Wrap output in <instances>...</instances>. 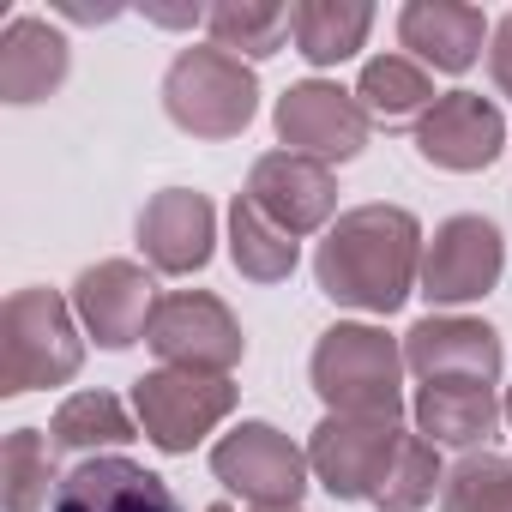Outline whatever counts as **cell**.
Returning a JSON list of instances; mask_svg holds the SVG:
<instances>
[{
  "instance_id": "cell-1",
  "label": "cell",
  "mask_w": 512,
  "mask_h": 512,
  "mask_svg": "<svg viewBox=\"0 0 512 512\" xmlns=\"http://www.w3.org/2000/svg\"><path fill=\"white\" fill-rule=\"evenodd\" d=\"M314 278L338 308L356 314H392L410 284L422 278V229L404 205H356L344 211L320 253H314Z\"/></svg>"
},
{
  "instance_id": "cell-2",
  "label": "cell",
  "mask_w": 512,
  "mask_h": 512,
  "mask_svg": "<svg viewBox=\"0 0 512 512\" xmlns=\"http://www.w3.org/2000/svg\"><path fill=\"white\" fill-rule=\"evenodd\" d=\"M398 374H404V350L380 326H332L314 344V392L332 404V416L398 422L404 410Z\"/></svg>"
},
{
  "instance_id": "cell-3",
  "label": "cell",
  "mask_w": 512,
  "mask_h": 512,
  "mask_svg": "<svg viewBox=\"0 0 512 512\" xmlns=\"http://www.w3.org/2000/svg\"><path fill=\"white\" fill-rule=\"evenodd\" d=\"M163 109L193 139H235L260 109V79H253V67H241V55L217 43L181 49L163 73Z\"/></svg>"
},
{
  "instance_id": "cell-4",
  "label": "cell",
  "mask_w": 512,
  "mask_h": 512,
  "mask_svg": "<svg viewBox=\"0 0 512 512\" xmlns=\"http://www.w3.org/2000/svg\"><path fill=\"white\" fill-rule=\"evenodd\" d=\"M0 392H31L61 386L79 374V332L55 290H19L0 314Z\"/></svg>"
},
{
  "instance_id": "cell-5",
  "label": "cell",
  "mask_w": 512,
  "mask_h": 512,
  "mask_svg": "<svg viewBox=\"0 0 512 512\" xmlns=\"http://www.w3.org/2000/svg\"><path fill=\"white\" fill-rule=\"evenodd\" d=\"M133 410L139 428L151 434V446L163 452H193L229 410H235V386L229 374H199V368H157L133 386Z\"/></svg>"
},
{
  "instance_id": "cell-6",
  "label": "cell",
  "mask_w": 512,
  "mask_h": 512,
  "mask_svg": "<svg viewBox=\"0 0 512 512\" xmlns=\"http://www.w3.org/2000/svg\"><path fill=\"white\" fill-rule=\"evenodd\" d=\"M211 470L253 512H284L308 488V452H296L290 434H278L272 422H241L235 434H223L211 446Z\"/></svg>"
},
{
  "instance_id": "cell-7",
  "label": "cell",
  "mask_w": 512,
  "mask_h": 512,
  "mask_svg": "<svg viewBox=\"0 0 512 512\" xmlns=\"http://www.w3.org/2000/svg\"><path fill=\"white\" fill-rule=\"evenodd\" d=\"M404 428L374 422V416H326L308 440V470L338 494V500H380L392 464H398Z\"/></svg>"
},
{
  "instance_id": "cell-8",
  "label": "cell",
  "mask_w": 512,
  "mask_h": 512,
  "mask_svg": "<svg viewBox=\"0 0 512 512\" xmlns=\"http://www.w3.org/2000/svg\"><path fill=\"white\" fill-rule=\"evenodd\" d=\"M145 344L169 362V368H199V374H229L241 362V326L229 320V308L205 290H175L157 302Z\"/></svg>"
},
{
  "instance_id": "cell-9",
  "label": "cell",
  "mask_w": 512,
  "mask_h": 512,
  "mask_svg": "<svg viewBox=\"0 0 512 512\" xmlns=\"http://www.w3.org/2000/svg\"><path fill=\"white\" fill-rule=\"evenodd\" d=\"M368 115L356 103V91H338L326 79H308V85H290L284 103H278V139L284 151L296 157H314V163H344L368 145Z\"/></svg>"
},
{
  "instance_id": "cell-10",
  "label": "cell",
  "mask_w": 512,
  "mask_h": 512,
  "mask_svg": "<svg viewBox=\"0 0 512 512\" xmlns=\"http://www.w3.org/2000/svg\"><path fill=\"white\" fill-rule=\"evenodd\" d=\"M500 235L488 217H446L422 253V296L428 302H476L500 284Z\"/></svg>"
},
{
  "instance_id": "cell-11",
  "label": "cell",
  "mask_w": 512,
  "mask_h": 512,
  "mask_svg": "<svg viewBox=\"0 0 512 512\" xmlns=\"http://www.w3.org/2000/svg\"><path fill=\"white\" fill-rule=\"evenodd\" d=\"M404 368L422 386H494L500 338L482 320H422L404 332Z\"/></svg>"
},
{
  "instance_id": "cell-12",
  "label": "cell",
  "mask_w": 512,
  "mask_h": 512,
  "mask_svg": "<svg viewBox=\"0 0 512 512\" xmlns=\"http://www.w3.org/2000/svg\"><path fill=\"white\" fill-rule=\"evenodd\" d=\"M506 145V121L488 97L476 91H446L422 121H416V151L434 163V169H488Z\"/></svg>"
},
{
  "instance_id": "cell-13",
  "label": "cell",
  "mask_w": 512,
  "mask_h": 512,
  "mask_svg": "<svg viewBox=\"0 0 512 512\" xmlns=\"http://www.w3.org/2000/svg\"><path fill=\"white\" fill-rule=\"evenodd\" d=\"M247 199L260 205L278 229L308 235V229H320V223L332 217V205H338V181H332V169L314 163V157L266 151L260 163H253V175H247Z\"/></svg>"
},
{
  "instance_id": "cell-14",
  "label": "cell",
  "mask_w": 512,
  "mask_h": 512,
  "mask_svg": "<svg viewBox=\"0 0 512 512\" xmlns=\"http://www.w3.org/2000/svg\"><path fill=\"white\" fill-rule=\"evenodd\" d=\"M73 308L79 320L91 326V338L103 350H127L133 338L151 332V314H157V296H151V278L127 260H103L91 266L79 284H73Z\"/></svg>"
},
{
  "instance_id": "cell-15",
  "label": "cell",
  "mask_w": 512,
  "mask_h": 512,
  "mask_svg": "<svg viewBox=\"0 0 512 512\" xmlns=\"http://www.w3.org/2000/svg\"><path fill=\"white\" fill-rule=\"evenodd\" d=\"M55 512H181L169 482L133 458H85L55 482Z\"/></svg>"
},
{
  "instance_id": "cell-16",
  "label": "cell",
  "mask_w": 512,
  "mask_h": 512,
  "mask_svg": "<svg viewBox=\"0 0 512 512\" xmlns=\"http://www.w3.org/2000/svg\"><path fill=\"white\" fill-rule=\"evenodd\" d=\"M211 229H217L211 199H205V193H187V187H169V193H157V199L145 205V217H139V247H145V260H151L157 272L181 278V272H199V266L211 260V241H217Z\"/></svg>"
},
{
  "instance_id": "cell-17",
  "label": "cell",
  "mask_w": 512,
  "mask_h": 512,
  "mask_svg": "<svg viewBox=\"0 0 512 512\" xmlns=\"http://www.w3.org/2000/svg\"><path fill=\"white\" fill-rule=\"evenodd\" d=\"M482 37H488V19L476 7H458V0H410L398 13V43L416 55V67H434V73L476 67Z\"/></svg>"
},
{
  "instance_id": "cell-18",
  "label": "cell",
  "mask_w": 512,
  "mask_h": 512,
  "mask_svg": "<svg viewBox=\"0 0 512 512\" xmlns=\"http://www.w3.org/2000/svg\"><path fill=\"white\" fill-rule=\"evenodd\" d=\"M67 79V37L49 31L43 19L19 13L0 37V97L7 103H37Z\"/></svg>"
},
{
  "instance_id": "cell-19",
  "label": "cell",
  "mask_w": 512,
  "mask_h": 512,
  "mask_svg": "<svg viewBox=\"0 0 512 512\" xmlns=\"http://www.w3.org/2000/svg\"><path fill=\"white\" fill-rule=\"evenodd\" d=\"M410 410H416L422 440H434V446H476L506 416L494 386H422Z\"/></svg>"
},
{
  "instance_id": "cell-20",
  "label": "cell",
  "mask_w": 512,
  "mask_h": 512,
  "mask_svg": "<svg viewBox=\"0 0 512 512\" xmlns=\"http://www.w3.org/2000/svg\"><path fill=\"white\" fill-rule=\"evenodd\" d=\"M368 25H374V7H362V0H302V7H290V43L314 67L350 61L368 43Z\"/></svg>"
},
{
  "instance_id": "cell-21",
  "label": "cell",
  "mask_w": 512,
  "mask_h": 512,
  "mask_svg": "<svg viewBox=\"0 0 512 512\" xmlns=\"http://www.w3.org/2000/svg\"><path fill=\"white\" fill-rule=\"evenodd\" d=\"M356 103H362V115H368V121L404 127V121H422L440 97H434L428 67H416L410 55H380V61H368V67H362Z\"/></svg>"
},
{
  "instance_id": "cell-22",
  "label": "cell",
  "mask_w": 512,
  "mask_h": 512,
  "mask_svg": "<svg viewBox=\"0 0 512 512\" xmlns=\"http://www.w3.org/2000/svg\"><path fill=\"white\" fill-rule=\"evenodd\" d=\"M229 253H235V272L253 284H284L296 272V235L278 229L247 193L229 211Z\"/></svg>"
},
{
  "instance_id": "cell-23",
  "label": "cell",
  "mask_w": 512,
  "mask_h": 512,
  "mask_svg": "<svg viewBox=\"0 0 512 512\" xmlns=\"http://www.w3.org/2000/svg\"><path fill=\"white\" fill-rule=\"evenodd\" d=\"M205 31L217 49L229 55H278V43L290 37V7H266V0H223L205 13Z\"/></svg>"
},
{
  "instance_id": "cell-24",
  "label": "cell",
  "mask_w": 512,
  "mask_h": 512,
  "mask_svg": "<svg viewBox=\"0 0 512 512\" xmlns=\"http://www.w3.org/2000/svg\"><path fill=\"white\" fill-rule=\"evenodd\" d=\"M49 440L67 446V452H91V446H127L133 440V416L121 410V398L109 392H73L55 422H49Z\"/></svg>"
},
{
  "instance_id": "cell-25",
  "label": "cell",
  "mask_w": 512,
  "mask_h": 512,
  "mask_svg": "<svg viewBox=\"0 0 512 512\" xmlns=\"http://www.w3.org/2000/svg\"><path fill=\"white\" fill-rule=\"evenodd\" d=\"M440 512H512V464L494 452L464 458L440 488Z\"/></svg>"
},
{
  "instance_id": "cell-26",
  "label": "cell",
  "mask_w": 512,
  "mask_h": 512,
  "mask_svg": "<svg viewBox=\"0 0 512 512\" xmlns=\"http://www.w3.org/2000/svg\"><path fill=\"white\" fill-rule=\"evenodd\" d=\"M0 464H7V512H37L49 500V482H55V440L49 434L19 428Z\"/></svg>"
},
{
  "instance_id": "cell-27",
  "label": "cell",
  "mask_w": 512,
  "mask_h": 512,
  "mask_svg": "<svg viewBox=\"0 0 512 512\" xmlns=\"http://www.w3.org/2000/svg\"><path fill=\"white\" fill-rule=\"evenodd\" d=\"M434 488H446V482H440L434 440H422V434H404V446H398V464H392V476H386V488H380V506H386V512H416L422 500H434Z\"/></svg>"
},
{
  "instance_id": "cell-28",
  "label": "cell",
  "mask_w": 512,
  "mask_h": 512,
  "mask_svg": "<svg viewBox=\"0 0 512 512\" xmlns=\"http://www.w3.org/2000/svg\"><path fill=\"white\" fill-rule=\"evenodd\" d=\"M488 73H494L500 97H512V13L494 25V43H488Z\"/></svg>"
},
{
  "instance_id": "cell-29",
  "label": "cell",
  "mask_w": 512,
  "mask_h": 512,
  "mask_svg": "<svg viewBox=\"0 0 512 512\" xmlns=\"http://www.w3.org/2000/svg\"><path fill=\"white\" fill-rule=\"evenodd\" d=\"M500 410H506V422H512V392H506V398H500Z\"/></svg>"
},
{
  "instance_id": "cell-30",
  "label": "cell",
  "mask_w": 512,
  "mask_h": 512,
  "mask_svg": "<svg viewBox=\"0 0 512 512\" xmlns=\"http://www.w3.org/2000/svg\"><path fill=\"white\" fill-rule=\"evenodd\" d=\"M211 512H229V506H211Z\"/></svg>"
}]
</instances>
